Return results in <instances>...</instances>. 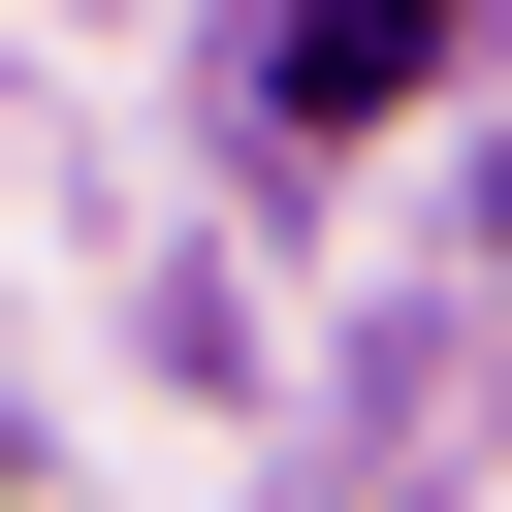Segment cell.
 Masks as SVG:
<instances>
[{
  "mask_svg": "<svg viewBox=\"0 0 512 512\" xmlns=\"http://www.w3.org/2000/svg\"><path fill=\"white\" fill-rule=\"evenodd\" d=\"M448 32L480 0H256V96L288 128H384V96H448Z\"/></svg>",
  "mask_w": 512,
  "mask_h": 512,
  "instance_id": "1",
  "label": "cell"
}]
</instances>
